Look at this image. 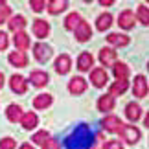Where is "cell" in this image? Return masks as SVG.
<instances>
[{"mask_svg": "<svg viewBox=\"0 0 149 149\" xmlns=\"http://www.w3.org/2000/svg\"><path fill=\"white\" fill-rule=\"evenodd\" d=\"M96 140V134L92 133V129L88 125H77L65 140V147L66 149H92Z\"/></svg>", "mask_w": 149, "mask_h": 149, "instance_id": "1", "label": "cell"}, {"mask_svg": "<svg viewBox=\"0 0 149 149\" xmlns=\"http://www.w3.org/2000/svg\"><path fill=\"white\" fill-rule=\"evenodd\" d=\"M8 26H9V30L13 31V33H19L24 30V26H26V19L22 15H15V17H11L9 22H8Z\"/></svg>", "mask_w": 149, "mask_h": 149, "instance_id": "24", "label": "cell"}, {"mask_svg": "<svg viewBox=\"0 0 149 149\" xmlns=\"http://www.w3.org/2000/svg\"><path fill=\"white\" fill-rule=\"evenodd\" d=\"M100 4H101V6H111V4H114V2H112V0H107V2H105V0H101Z\"/></svg>", "mask_w": 149, "mask_h": 149, "instance_id": "39", "label": "cell"}, {"mask_svg": "<svg viewBox=\"0 0 149 149\" xmlns=\"http://www.w3.org/2000/svg\"><path fill=\"white\" fill-rule=\"evenodd\" d=\"M33 57L39 61V63H46L50 57H52V48L44 42H37L33 44Z\"/></svg>", "mask_w": 149, "mask_h": 149, "instance_id": "7", "label": "cell"}, {"mask_svg": "<svg viewBox=\"0 0 149 149\" xmlns=\"http://www.w3.org/2000/svg\"><path fill=\"white\" fill-rule=\"evenodd\" d=\"M125 116L129 118V122H138V120L142 118V107L138 105V103H134V101H131L127 103V107H125Z\"/></svg>", "mask_w": 149, "mask_h": 149, "instance_id": "17", "label": "cell"}, {"mask_svg": "<svg viewBox=\"0 0 149 149\" xmlns=\"http://www.w3.org/2000/svg\"><path fill=\"white\" fill-rule=\"evenodd\" d=\"M111 24H112V15H111V13H101V15L98 17V20H96V28H98L100 31L109 30V28H111Z\"/></svg>", "mask_w": 149, "mask_h": 149, "instance_id": "29", "label": "cell"}, {"mask_svg": "<svg viewBox=\"0 0 149 149\" xmlns=\"http://www.w3.org/2000/svg\"><path fill=\"white\" fill-rule=\"evenodd\" d=\"M127 88H129V81L127 79H116L111 87H109V94L112 96H122V94H125L127 92Z\"/></svg>", "mask_w": 149, "mask_h": 149, "instance_id": "18", "label": "cell"}, {"mask_svg": "<svg viewBox=\"0 0 149 149\" xmlns=\"http://www.w3.org/2000/svg\"><path fill=\"white\" fill-rule=\"evenodd\" d=\"M101 127L105 129L107 133H120L122 127H123V123L116 114H107V116L101 120Z\"/></svg>", "mask_w": 149, "mask_h": 149, "instance_id": "3", "label": "cell"}, {"mask_svg": "<svg viewBox=\"0 0 149 149\" xmlns=\"http://www.w3.org/2000/svg\"><path fill=\"white\" fill-rule=\"evenodd\" d=\"M68 8V2L66 0H50L46 4V9L50 11L52 15H59L61 11H65Z\"/></svg>", "mask_w": 149, "mask_h": 149, "instance_id": "25", "label": "cell"}, {"mask_svg": "<svg viewBox=\"0 0 149 149\" xmlns=\"http://www.w3.org/2000/svg\"><path fill=\"white\" fill-rule=\"evenodd\" d=\"M15 147H17V142L13 138H9V136L0 140V149H15Z\"/></svg>", "mask_w": 149, "mask_h": 149, "instance_id": "33", "label": "cell"}, {"mask_svg": "<svg viewBox=\"0 0 149 149\" xmlns=\"http://www.w3.org/2000/svg\"><path fill=\"white\" fill-rule=\"evenodd\" d=\"M9 44V39H8V33L6 31H0V52H4Z\"/></svg>", "mask_w": 149, "mask_h": 149, "instance_id": "36", "label": "cell"}, {"mask_svg": "<svg viewBox=\"0 0 149 149\" xmlns=\"http://www.w3.org/2000/svg\"><path fill=\"white\" fill-rule=\"evenodd\" d=\"M147 68H149V63H147Z\"/></svg>", "mask_w": 149, "mask_h": 149, "instance_id": "42", "label": "cell"}, {"mask_svg": "<svg viewBox=\"0 0 149 149\" xmlns=\"http://www.w3.org/2000/svg\"><path fill=\"white\" fill-rule=\"evenodd\" d=\"M52 96L50 94H39V96H35L33 98V107L37 109V111H44L46 107H50L52 105Z\"/></svg>", "mask_w": 149, "mask_h": 149, "instance_id": "23", "label": "cell"}, {"mask_svg": "<svg viewBox=\"0 0 149 149\" xmlns=\"http://www.w3.org/2000/svg\"><path fill=\"white\" fill-rule=\"evenodd\" d=\"M90 81L96 88H103L105 85L109 83V74L105 68H92V72H90Z\"/></svg>", "mask_w": 149, "mask_h": 149, "instance_id": "4", "label": "cell"}, {"mask_svg": "<svg viewBox=\"0 0 149 149\" xmlns=\"http://www.w3.org/2000/svg\"><path fill=\"white\" fill-rule=\"evenodd\" d=\"M120 136H122V140H125L127 144L134 146V144H138L142 133H140L138 127H134V125H125V123H123L122 131H120Z\"/></svg>", "mask_w": 149, "mask_h": 149, "instance_id": "2", "label": "cell"}, {"mask_svg": "<svg viewBox=\"0 0 149 149\" xmlns=\"http://www.w3.org/2000/svg\"><path fill=\"white\" fill-rule=\"evenodd\" d=\"M13 42H15L17 50L24 52V50H28V48H30V35H28L26 31H19V33H15V37H13Z\"/></svg>", "mask_w": 149, "mask_h": 149, "instance_id": "20", "label": "cell"}, {"mask_svg": "<svg viewBox=\"0 0 149 149\" xmlns=\"http://www.w3.org/2000/svg\"><path fill=\"white\" fill-rule=\"evenodd\" d=\"M74 33H76V39H77L79 42H87L88 39L92 37V28H90V24H88L87 20H83L81 24L76 28V31H74Z\"/></svg>", "mask_w": 149, "mask_h": 149, "instance_id": "12", "label": "cell"}, {"mask_svg": "<svg viewBox=\"0 0 149 149\" xmlns=\"http://www.w3.org/2000/svg\"><path fill=\"white\" fill-rule=\"evenodd\" d=\"M8 19H11V8L8 4H4V6H0V24L6 22Z\"/></svg>", "mask_w": 149, "mask_h": 149, "instance_id": "32", "label": "cell"}, {"mask_svg": "<svg viewBox=\"0 0 149 149\" xmlns=\"http://www.w3.org/2000/svg\"><path fill=\"white\" fill-rule=\"evenodd\" d=\"M94 65V57L90 52H81L77 57V70H81V72H88L90 68H92Z\"/></svg>", "mask_w": 149, "mask_h": 149, "instance_id": "14", "label": "cell"}, {"mask_svg": "<svg viewBox=\"0 0 149 149\" xmlns=\"http://www.w3.org/2000/svg\"><path fill=\"white\" fill-rule=\"evenodd\" d=\"M114 105H116V101H114V98L111 94H105L98 100V111H101V112H111L114 109Z\"/></svg>", "mask_w": 149, "mask_h": 149, "instance_id": "21", "label": "cell"}, {"mask_svg": "<svg viewBox=\"0 0 149 149\" xmlns=\"http://www.w3.org/2000/svg\"><path fill=\"white\" fill-rule=\"evenodd\" d=\"M4 83H6V81H4V74H2V72H0V88H2V87H4Z\"/></svg>", "mask_w": 149, "mask_h": 149, "instance_id": "40", "label": "cell"}, {"mask_svg": "<svg viewBox=\"0 0 149 149\" xmlns=\"http://www.w3.org/2000/svg\"><path fill=\"white\" fill-rule=\"evenodd\" d=\"M20 149H33V147H31L30 144H22V146H20Z\"/></svg>", "mask_w": 149, "mask_h": 149, "instance_id": "41", "label": "cell"}, {"mask_svg": "<svg viewBox=\"0 0 149 149\" xmlns=\"http://www.w3.org/2000/svg\"><path fill=\"white\" fill-rule=\"evenodd\" d=\"M8 61L11 63L13 66H17V68H24V66H28V55H26V52H11L9 54V57H8Z\"/></svg>", "mask_w": 149, "mask_h": 149, "instance_id": "15", "label": "cell"}, {"mask_svg": "<svg viewBox=\"0 0 149 149\" xmlns=\"http://www.w3.org/2000/svg\"><path fill=\"white\" fill-rule=\"evenodd\" d=\"M136 19H138V22H142V24L149 26V8L144 4L138 6V9H136Z\"/></svg>", "mask_w": 149, "mask_h": 149, "instance_id": "30", "label": "cell"}, {"mask_svg": "<svg viewBox=\"0 0 149 149\" xmlns=\"http://www.w3.org/2000/svg\"><path fill=\"white\" fill-rule=\"evenodd\" d=\"M48 140H50V134L46 133V131H39V133H35V134L31 136V142H33V144H37V146H44Z\"/></svg>", "mask_w": 149, "mask_h": 149, "instance_id": "31", "label": "cell"}, {"mask_svg": "<svg viewBox=\"0 0 149 149\" xmlns=\"http://www.w3.org/2000/svg\"><path fill=\"white\" fill-rule=\"evenodd\" d=\"M42 149H59V144H57V140H54V138H50L46 144L42 146Z\"/></svg>", "mask_w": 149, "mask_h": 149, "instance_id": "37", "label": "cell"}, {"mask_svg": "<svg viewBox=\"0 0 149 149\" xmlns=\"http://www.w3.org/2000/svg\"><path fill=\"white\" fill-rule=\"evenodd\" d=\"M147 92H149L147 79H146V76L138 74V76L134 77V83H133V96H136V98H146Z\"/></svg>", "mask_w": 149, "mask_h": 149, "instance_id": "5", "label": "cell"}, {"mask_svg": "<svg viewBox=\"0 0 149 149\" xmlns=\"http://www.w3.org/2000/svg\"><path fill=\"white\" fill-rule=\"evenodd\" d=\"M70 68H72V59H70V55L61 54V55L55 59V72H57V74L65 76V74L70 72Z\"/></svg>", "mask_w": 149, "mask_h": 149, "instance_id": "9", "label": "cell"}, {"mask_svg": "<svg viewBox=\"0 0 149 149\" xmlns=\"http://www.w3.org/2000/svg\"><path fill=\"white\" fill-rule=\"evenodd\" d=\"M31 30H33V35L37 39H44V37H48V33H50V24L42 19H37V20H33Z\"/></svg>", "mask_w": 149, "mask_h": 149, "instance_id": "11", "label": "cell"}, {"mask_svg": "<svg viewBox=\"0 0 149 149\" xmlns=\"http://www.w3.org/2000/svg\"><path fill=\"white\" fill-rule=\"evenodd\" d=\"M134 20H136V15H134L133 9H123L122 13L118 15V24H120V28H123V30H133Z\"/></svg>", "mask_w": 149, "mask_h": 149, "instance_id": "6", "label": "cell"}, {"mask_svg": "<svg viewBox=\"0 0 149 149\" xmlns=\"http://www.w3.org/2000/svg\"><path fill=\"white\" fill-rule=\"evenodd\" d=\"M107 41L112 44V46H127L131 42V39L125 35V33H109Z\"/></svg>", "mask_w": 149, "mask_h": 149, "instance_id": "22", "label": "cell"}, {"mask_svg": "<svg viewBox=\"0 0 149 149\" xmlns=\"http://www.w3.org/2000/svg\"><path fill=\"white\" fill-rule=\"evenodd\" d=\"M9 87H11V90H13L15 94H26L28 83H26V79L22 76L15 74V76H11V79H9Z\"/></svg>", "mask_w": 149, "mask_h": 149, "instance_id": "10", "label": "cell"}, {"mask_svg": "<svg viewBox=\"0 0 149 149\" xmlns=\"http://www.w3.org/2000/svg\"><path fill=\"white\" fill-rule=\"evenodd\" d=\"M68 90H70V94H74V96L83 94L85 90H87V79L81 77V76L72 77V79H70V83H68Z\"/></svg>", "mask_w": 149, "mask_h": 149, "instance_id": "8", "label": "cell"}, {"mask_svg": "<svg viewBox=\"0 0 149 149\" xmlns=\"http://www.w3.org/2000/svg\"><path fill=\"white\" fill-rule=\"evenodd\" d=\"M112 74H114L116 79H127L129 77V66L125 65V63H118L116 61V65L112 66Z\"/></svg>", "mask_w": 149, "mask_h": 149, "instance_id": "28", "label": "cell"}, {"mask_svg": "<svg viewBox=\"0 0 149 149\" xmlns=\"http://www.w3.org/2000/svg\"><path fill=\"white\" fill-rule=\"evenodd\" d=\"M100 63L103 66L116 65V52H114V48H101L100 50Z\"/></svg>", "mask_w": 149, "mask_h": 149, "instance_id": "13", "label": "cell"}, {"mask_svg": "<svg viewBox=\"0 0 149 149\" xmlns=\"http://www.w3.org/2000/svg\"><path fill=\"white\" fill-rule=\"evenodd\" d=\"M30 81H31V85L33 87H44L48 81H50V76L44 70H33L31 74H30Z\"/></svg>", "mask_w": 149, "mask_h": 149, "instance_id": "16", "label": "cell"}, {"mask_svg": "<svg viewBox=\"0 0 149 149\" xmlns=\"http://www.w3.org/2000/svg\"><path fill=\"white\" fill-rule=\"evenodd\" d=\"M144 125L149 129V111H147V114H146V118H144Z\"/></svg>", "mask_w": 149, "mask_h": 149, "instance_id": "38", "label": "cell"}, {"mask_svg": "<svg viewBox=\"0 0 149 149\" xmlns=\"http://www.w3.org/2000/svg\"><path fill=\"white\" fill-rule=\"evenodd\" d=\"M30 6H31V9L35 11V13H41V11L46 8V2H44V0H31Z\"/></svg>", "mask_w": 149, "mask_h": 149, "instance_id": "34", "label": "cell"}, {"mask_svg": "<svg viewBox=\"0 0 149 149\" xmlns=\"http://www.w3.org/2000/svg\"><path fill=\"white\" fill-rule=\"evenodd\" d=\"M20 123H22V127H24V129L30 131V129H35V127H37L39 118H37L35 112H26L24 116H22V122H20Z\"/></svg>", "mask_w": 149, "mask_h": 149, "instance_id": "27", "label": "cell"}, {"mask_svg": "<svg viewBox=\"0 0 149 149\" xmlns=\"http://www.w3.org/2000/svg\"><path fill=\"white\" fill-rule=\"evenodd\" d=\"M83 22V19H81V15L79 13H76V11H74V13H70L65 19V28L66 30H72V31H76V28L79 26Z\"/></svg>", "mask_w": 149, "mask_h": 149, "instance_id": "26", "label": "cell"}, {"mask_svg": "<svg viewBox=\"0 0 149 149\" xmlns=\"http://www.w3.org/2000/svg\"><path fill=\"white\" fill-rule=\"evenodd\" d=\"M103 149H123L122 142L120 140H109L105 146H103Z\"/></svg>", "mask_w": 149, "mask_h": 149, "instance_id": "35", "label": "cell"}, {"mask_svg": "<svg viewBox=\"0 0 149 149\" xmlns=\"http://www.w3.org/2000/svg\"><path fill=\"white\" fill-rule=\"evenodd\" d=\"M6 116H8L9 122L17 123V122H22V116H24V112H22L20 105H15V103H11V105L6 109Z\"/></svg>", "mask_w": 149, "mask_h": 149, "instance_id": "19", "label": "cell"}]
</instances>
